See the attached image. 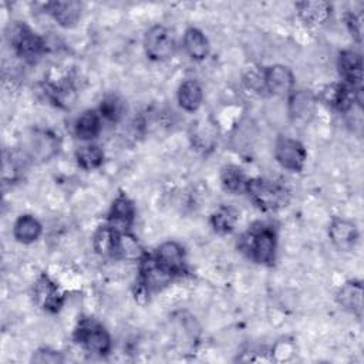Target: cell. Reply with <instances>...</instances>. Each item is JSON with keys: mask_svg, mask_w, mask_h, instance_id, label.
<instances>
[{"mask_svg": "<svg viewBox=\"0 0 364 364\" xmlns=\"http://www.w3.org/2000/svg\"><path fill=\"white\" fill-rule=\"evenodd\" d=\"M236 247L250 262L270 267L276 262L277 232L269 223L255 222L237 237Z\"/></svg>", "mask_w": 364, "mask_h": 364, "instance_id": "obj_1", "label": "cell"}, {"mask_svg": "<svg viewBox=\"0 0 364 364\" xmlns=\"http://www.w3.org/2000/svg\"><path fill=\"white\" fill-rule=\"evenodd\" d=\"M245 193L249 200L262 212H277L284 209L291 199L287 186L280 182L253 176L247 178Z\"/></svg>", "mask_w": 364, "mask_h": 364, "instance_id": "obj_2", "label": "cell"}, {"mask_svg": "<svg viewBox=\"0 0 364 364\" xmlns=\"http://www.w3.org/2000/svg\"><path fill=\"white\" fill-rule=\"evenodd\" d=\"M73 340L84 351L97 357L108 355L112 348L108 330L94 317L82 316L78 318L73 331Z\"/></svg>", "mask_w": 364, "mask_h": 364, "instance_id": "obj_3", "label": "cell"}, {"mask_svg": "<svg viewBox=\"0 0 364 364\" xmlns=\"http://www.w3.org/2000/svg\"><path fill=\"white\" fill-rule=\"evenodd\" d=\"M173 279L175 276L155 259L154 253L146 252L138 262L135 299H149V296L164 290L168 284H171Z\"/></svg>", "mask_w": 364, "mask_h": 364, "instance_id": "obj_4", "label": "cell"}, {"mask_svg": "<svg viewBox=\"0 0 364 364\" xmlns=\"http://www.w3.org/2000/svg\"><path fill=\"white\" fill-rule=\"evenodd\" d=\"M7 37L14 54L26 64H37L46 54L44 38L24 21H16Z\"/></svg>", "mask_w": 364, "mask_h": 364, "instance_id": "obj_5", "label": "cell"}, {"mask_svg": "<svg viewBox=\"0 0 364 364\" xmlns=\"http://www.w3.org/2000/svg\"><path fill=\"white\" fill-rule=\"evenodd\" d=\"M144 51L152 61L162 63L171 60L176 53V40L171 28L155 24L144 36Z\"/></svg>", "mask_w": 364, "mask_h": 364, "instance_id": "obj_6", "label": "cell"}, {"mask_svg": "<svg viewBox=\"0 0 364 364\" xmlns=\"http://www.w3.org/2000/svg\"><path fill=\"white\" fill-rule=\"evenodd\" d=\"M273 154L276 162L282 168L290 172H301L304 169L307 161V149L299 139L289 135H279L274 142Z\"/></svg>", "mask_w": 364, "mask_h": 364, "instance_id": "obj_7", "label": "cell"}, {"mask_svg": "<svg viewBox=\"0 0 364 364\" xmlns=\"http://www.w3.org/2000/svg\"><path fill=\"white\" fill-rule=\"evenodd\" d=\"M33 299L34 303L46 313L55 314L58 313L64 303L65 294L61 291L60 286L46 273H40L33 286Z\"/></svg>", "mask_w": 364, "mask_h": 364, "instance_id": "obj_8", "label": "cell"}, {"mask_svg": "<svg viewBox=\"0 0 364 364\" xmlns=\"http://www.w3.org/2000/svg\"><path fill=\"white\" fill-rule=\"evenodd\" d=\"M361 91L363 90H354L353 87L341 82H333L327 87H324L321 92L323 101L330 105L333 109L347 114L350 112L354 105L361 107Z\"/></svg>", "mask_w": 364, "mask_h": 364, "instance_id": "obj_9", "label": "cell"}, {"mask_svg": "<svg viewBox=\"0 0 364 364\" xmlns=\"http://www.w3.org/2000/svg\"><path fill=\"white\" fill-rule=\"evenodd\" d=\"M263 81L266 95L289 97L294 91V74L287 65L283 64L263 67Z\"/></svg>", "mask_w": 364, "mask_h": 364, "instance_id": "obj_10", "label": "cell"}, {"mask_svg": "<svg viewBox=\"0 0 364 364\" xmlns=\"http://www.w3.org/2000/svg\"><path fill=\"white\" fill-rule=\"evenodd\" d=\"M135 215L136 209L132 199L127 193L119 192L111 202L105 223L117 232H131Z\"/></svg>", "mask_w": 364, "mask_h": 364, "instance_id": "obj_11", "label": "cell"}, {"mask_svg": "<svg viewBox=\"0 0 364 364\" xmlns=\"http://www.w3.org/2000/svg\"><path fill=\"white\" fill-rule=\"evenodd\" d=\"M152 253L155 259L175 276V279L188 273L186 252L179 242L165 240Z\"/></svg>", "mask_w": 364, "mask_h": 364, "instance_id": "obj_12", "label": "cell"}, {"mask_svg": "<svg viewBox=\"0 0 364 364\" xmlns=\"http://www.w3.org/2000/svg\"><path fill=\"white\" fill-rule=\"evenodd\" d=\"M60 148V141L58 136L48 131V129H37L34 131L27 141V148L24 155L31 159V161H48L51 159Z\"/></svg>", "mask_w": 364, "mask_h": 364, "instance_id": "obj_13", "label": "cell"}, {"mask_svg": "<svg viewBox=\"0 0 364 364\" xmlns=\"http://www.w3.org/2000/svg\"><path fill=\"white\" fill-rule=\"evenodd\" d=\"M337 70L344 84L363 90V57L354 50H343L337 57Z\"/></svg>", "mask_w": 364, "mask_h": 364, "instance_id": "obj_14", "label": "cell"}, {"mask_svg": "<svg viewBox=\"0 0 364 364\" xmlns=\"http://www.w3.org/2000/svg\"><path fill=\"white\" fill-rule=\"evenodd\" d=\"M328 237L338 250L347 252L357 245L360 232L353 220L341 216H334L328 225Z\"/></svg>", "mask_w": 364, "mask_h": 364, "instance_id": "obj_15", "label": "cell"}, {"mask_svg": "<svg viewBox=\"0 0 364 364\" xmlns=\"http://www.w3.org/2000/svg\"><path fill=\"white\" fill-rule=\"evenodd\" d=\"M46 13L63 28H73L81 18L82 4L77 0H54L44 4Z\"/></svg>", "mask_w": 364, "mask_h": 364, "instance_id": "obj_16", "label": "cell"}, {"mask_svg": "<svg viewBox=\"0 0 364 364\" xmlns=\"http://www.w3.org/2000/svg\"><path fill=\"white\" fill-rule=\"evenodd\" d=\"M299 18L304 26L317 28L323 27L333 14V6L323 0H304L294 4Z\"/></svg>", "mask_w": 364, "mask_h": 364, "instance_id": "obj_17", "label": "cell"}, {"mask_svg": "<svg viewBox=\"0 0 364 364\" xmlns=\"http://www.w3.org/2000/svg\"><path fill=\"white\" fill-rule=\"evenodd\" d=\"M316 98L309 90H296L287 97L289 117L293 124H306L314 114Z\"/></svg>", "mask_w": 364, "mask_h": 364, "instance_id": "obj_18", "label": "cell"}, {"mask_svg": "<svg viewBox=\"0 0 364 364\" xmlns=\"http://www.w3.org/2000/svg\"><path fill=\"white\" fill-rule=\"evenodd\" d=\"M336 301L343 310H346L360 318L363 314V283H361V280H348L343 286H340L338 290L336 291Z\"/></svg>", "mask_w": 364, "mask_h": 364, "instance_id": "obj_19", "label": "cell"}, {"mask_svg": "<svg viewBox=\"0 0 364 364\" xmlns=\"http://www.w3.org/2000/svg\"><path fill=\"white\" fill-rule=\"evenodd\" d=\"M182 46L186 54L193 60V61H203L208 58L210 53V44L206 37V34L193 26H189L183 31V38H182Z\"/></svg>", "mask_w": 364, "mask_h": 364, "instance_id": "obj_20", "label": "cell"}, {"mask_svg": "<svg viewBox=\"0 0 364 364\" xmlns=\"http://www.w3.org/2000/svg\"><path fill=\"white\" fill-rule=\"evenodd\" d=\"M102 129V118L97 109L82 111L74 122V135L82 142H91Z\"/></svg>", "mask_w": 364, "mask_h": 364, "instance_id": "obj_21", "label": "cell"}, {"mask_svg": "<svg viewBox=\"0 0 364 364\" xmlns=\"http://www.w3.org/2000/svg\"><path fill=\"white\" fill-rule=\"evenodd\" d=\"M121 232L114 230L107 223L97 228L92 235V249L94 252L105 259H115L117 256V246H118V236Z\"/></svg>", "mask_w": 364, "mask_h": 364, "instance_id": "obj_22", "label": "cell"}, {"mask_svg": "<svg viewBox=\"0 0 364 364\" xmlns=\"http://www.w3.org/2000/svg\"><path fill=\"white\" fill-rule=\"evenodd\" d=\"M178 105L186 112H195L203 102V90L196 80H185L179 84L176 91Z\"/></svg>", "mask_w": 364, "mask_h": 364, "instance_id": "obj_23", "label": "cell"}, {"mask_svg": "<svg viewBox=\"0 0 364 364\" xmlns=\"http://www.w3.org/2000/svg\"><path fill=\"white\" fill-rule=\"evenodd\" d=\"M43 226L37 218L24 213L20 215L13 223V237L21 245H31L40 239Z\"/></svg>", "mask_w": 364, "mask_h": 364, "instance_id": "obj_24", "label": "cell"}, {"mask_svg": "<svg viewBox=\"0 0 364 364\" xmlns=\"http://www.w3.org/2000/svg\"><path fill=\"white\" fill-rule=\"evenodd\" d=\"M239 222V210L230 205L218 206L209 216V223L216 235H230Z\"/></svg>", "mask_w": 364, "mask_h": 364, "instance_id": "obj_25", "label": "cell"}, {"mask_svg": "<svg viewBox=\"0 0 364 364\" xmlns=\"http://www.w3.org/2000/svg\"><path fill=\"white\" fill-rule=\"evenodd\" d=\"M77 165L84 171H94L98 169L105 161L104 149L92 142H87L77 148L74 154Z\"/></svg>", "mask_w": 364, "mask_h": 364, "instance_id": "obj_26", "label": "cell"}, {"mask_svg": "<svg viewBox=\"0 0 364 364\" xmlns=\"http://www.w3.org/2000/svg\"><path fill=\"white\" fill-rule=\"evenodd\" d=\"M46 94L55 107H60L64 109L71 108L77 97L75 88L68 80H61V81L48 84L46 88Z\"/></svg>", "mask_w": 364, "mask_h": 364, "instance_id": "obj_27", "label": "cell"}, {"mask_svg": "<svg viewBox=\"0 0 364 364\" xmlns=\"http://www.w3.org/2000/svg\"><path fill=\"white\" fill-rule=\"evenodd\" d=\"M97 111L100 112L102 119L117 124L127 114V102L124 98H121L117 94H107L101 100Z\"/></svg>", "mask_w": 364, "mask_h": 364, "instance_id": "obj_28", "label": "cell"}, {"mask_svg": "<svg viewBox=\"0 0 364 364\" xmlns=\"http://www.w3.org/2000/svg\"><path fill=\"white\" fill-rule=\"evenodd\" d=\"M145 249L141 246L139 240L131 232H121L118 236L117 256L115 260H134L139 262L145 255Z\"/></svg>", "mask_w": 364, "mask_h": 364, "instance_id": "obj_29", "label": "cell"}, {"mask_svg": "<svg viewBox=\"0 0 364 364\" xmlns=\"http://www.w3.org/2000/svg\"><path fill=\"white\" fill-rule=\"evenodd\" d=\"M220 178V183L223 186L225 191L230 192V193H245V188H246V182H247V176L245 173V171L237 166V165H225L220 169L219 173Z\"/></svg>", "mask_w": 364, "mask_h": 364, "instance_id": "obj_30", "label": "cell"}, {"mask_svg": "<svg viewBox=\"0 0 364 364\" xmlns=\"http://www.w3.org/2000/svg\"><path fill=\"white\" fill-rule=\"evenodd\" d=\"M243 84L249 91H252L255 94L266 95L264 81H263V68H260V67L247 68L246 73L243 74Z\"/></svg>", "mask_w": 364, "mask_h": 364, "instance_id": "obj_31", "label": "cell"}, {"mask_svg": "<svg viewBox=\"0 0 364 364\" xmlns=\"http://www.w3.org/2000/svg\"><path fill=\"white\" fill-rule=\"evenodd\" d=\"M31 361L38 364H61L64 363V355L61 351H57L54 348L41 347L33 353Z\"/></svg>", "mask_w": 364, "mask_h": 364, "instance_id": "obj_32", "label": "cell"}, {"mask_svg": "<svg viewBox=\"0 0 364 364\" xmlns=\"http://www.w3.org/2000/svg\"><path fill=\"white\" fill-rule=\"evenodd\" d=\"M344 21H346V26H347L350 34L353 36V38L357 43H361V37H363V14L361 13L348 11L344 16Z\"/></svg>", "mask_w": 364, "mask_h": 364, "instance_id": "obj_33", "label": "cell"}]
</instances>
